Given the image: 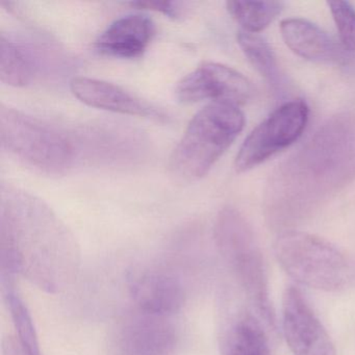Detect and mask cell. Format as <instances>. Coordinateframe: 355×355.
<instances>
[{"mask_svg":"<svg viewBox=\"0 0 355 355\" xmlns=\"http://www.w3.org/2000/svg\"><path fill=\"white\" fill-rule=\"evenodd\" d=\"M228 13L242 26V31L259 34L270 26L284 10L282 1H241L226 3Z\"/></svg>","mask_w":355,"mask_h":355,"instance_id":"obj_15","label":"cell"},{"mask_svg":"<svg viewBox=\"0 0 355 355\" xmlns=\"http://www.w3.org/2000/svg\"><path fill=\"white\" fill-rule=\"evenodd\" d=\"M280 33L286 46L298 57L317 63L340 64L347 51L327 33L309 20L288 18L280 24Z\"/></svg>","mask_w":355,"mask_h":355,"instance_id":"obj_11","label":"cell"},{"mask_svg":"<svg viewBox=\"0 0 355 355\" xmlns=\"http://www.w3.org/2000/svg\"><path fill=\"white\" fill-rule=\"evenodd\" d=\"M72 94L89 107L99 110L123 114V115L138 116V117L153 118L161 120L165 118L162 112L146 101L124 90L121 87L97 78H72L70 82Z\"/></svg>","mask_w":355,"mask_h":355,"instance_id":"obj_9","label":"cell"},{"mask_svg":"<svg viewBox=\"0 0 355 355\" xmlns=\"http://www.w3.org/2000/svg\"><path fill=\"white\" fill-rule=\"evenodd\" d=\"M274 252L282 269L302 286L332 292L348 280L350 267L345 255L315 234L284 230L274 243Z\"/></svg>","mask_w":355,"mask_h":355,"instance_id":"obj_5","label":"cell"},{"mask_svg":"<svg viewBox=\"0 0 355 355\" xmlns=\"http://www.w3.org/2000/svg\"><path fill=\"white\" fill-rule=\"evenodd\" d=\"M222 257L257 311L263 325L277 330L275 311L269 297L267 269L261 247L250 224L232 207L220 211L215 227Z\"/></svg>","mask_w":355,"mask_h":355,"instance_id":"obj_4","label":"cell"},{"mask_svg":"<svg viewBox=\"0 0 355 355\" xmlns=\"http://www.w3.org/2000/svg\"><path fill=\"white\" fill-rule=\"evenodd\" d=\"M238 43L253 68L273 86L279 85V67L273 49L269 43L259 36L241 30Z\"/></svg>","mask_w":355,"mask_h":355,"instance_id":"obj_16","label":"cell"},{"mask_svg":"<svg viewBox=\"0 0 355 355\" xmlns=\"http://www.w3.org/2000/svg\"><path fill=\"white\" fill-rule=\"evenodd\" d=\"M354 178L355 116L338 114L273 174L266 195L268 218L273 225H290Z\"/></svg>","mask_w":355,"mask_h":355,"instance_id":"obj_1","label":"cell"},{"mask_svg":"<svg viewBox=\"0 0 355 355\" xmlns=\"http://www.w3.org/2000/svg\"><path fill=\"white\" fill-rule=\"evenodd\" d=\"M282 330L293 355H336L334 343L298 288L282 297Z\"/></svg>","mask_w":355,"mask_h":355,"instance_id":"obj_8","label":"cell"},{"mask_svg":"<svg viewBox=\"0 0 355 355\" xmlns=\"http://www.w3.org/2000/svg\"><path fill=\"white\" fill-rule=\"evenodd\" d=\"M224 355H272L263 324L251 313L234 320L222 338Z\"/></svg>","mask_w":355,"mask_h":355,"instance_id":"obj_13","label":"cell"},{"mask_svg":"<svg viewBox=\"0 0 355 355\" xmlns=\"http://www.w3.org/2000/svg\"><path fill=\"white\" fill-rule=\"evenodd\" d=\"M3 288L14 325L18 332V340L28 354L41 355L38 336L28 307L20 298L19 294L16 292L11 280L6 279L3 276Z\"/></svg>","mask_w":355,"mask_h":355,"instance_id":"obj_17","label":"cell"},{"mask_svg":"<svg viewBox=\"0 0 355 355\" xmlns=\"http://www.w3.org/2000/svg\"><path fill=\"white\" fill-rule=\"evenodd\" d=\"M132 7L138 9L151 10V11L159 12L170 18H178L180 16V9L178 3L170 1H136L130 3Z\"/></svg>","mask_w":355,"mask_h":355,"instance_id":"obj_19","label":"cell"},{"mask_svg":"<svg viewBox=\"0 0 355 355\" xmlns=\"http://www.w3.org/2000/svg\"><path fill=\"white\" fill-rule=\"evenodd\" d=\"M0 137L3 148L46 173H65L80 161L83 151V141L67 130L3 105Z\"/></svg>","mask_w":355,"mask_h":355,"instance_id":"obj_3","label":"cell"},{"mask_svg":"<svg viewBox=\"0 0 355 355\" xmlns=\"http://www.w3.org/2000/svg\"><path fill=\"white\" fill-rule=\"evenodd\" d=\"M39 60L30 47L0 36V80L13 87H26L36 78Z\"/></svg>","mask_w":355,"mask_h":355,"instance_id":"obj_14","label":"cell"},{"mask_svg":"<svg viewBox=\"0 0 355 355\" xmlns=\"http://www.w3.org/2000/svg\"><path fill=\"white\" fill-rule=\"evenodd\" d=\"M132 296L142 311L155 315L178 313L184 302L182 284L173 276L148 273L135 280Z\"/></svg>","mask_w":355,"mask_h":355,"instance_id":"obj_12","label":"cell"},{"mask_svg":"<svg viewBox=\"0 0 355 355\" xmlns=\"http://www.w3.org/2000/svg\"><path fill=\"white\" fill-rule=\"evenodd\" d=\"M155 35L151 18L130 14L110 24L95 42V49L105 57L137 59L144 55Z\"/></svg>","mask_w":355,"mask_h":355,"instance_id":"obj_10","label":"cell"},{"mask_svg":"<svg viewBox=\"0 0 355 355\" xmlns=\"http://www.w3.org/2000/svg\"><path fill=\"white\" fill-rule=\"evenodd\" d=\"M338 28L340 45L347 53L355 51V9L348 1L327 3Z\"/></svg>","mask_w":355,"mask_h":355,"instance_id":"obj_18","label":"cell"},{"mask_svg":"<svg viewBox=\"0 0 355 355\" xmlns=\"http://www.w3.org/2000/svg\"><path fill=\"white\" fill-rule=\"evenodd\" d=\"M245 126L238 105L211 103L191 119L172 151L169 171L176 180L196 182L205 175L232 146Z\"/></svg>","mask_w":355,"mask_h":355,"instance_id":"obj_2","label":"cell"},{"mask_svg":"<svg viewBox=\"0 0 355 355\" xmlns=\"http://www.w3.org/2000/svg\"><path fill=\"white\" fill-rule=\"evenodd\" d=\"M252 83L234 68L223 64L205 62L194 71L182 78L175 88V95L182 103H227L245 105L252 98Z\"/></svg>","mask_w":355,"mask_h":355,"instance_id":"obj_7","label":"cell"},{"mask_svg":"<svg viewBox=\"0 0 355 355\" xmlns=\"http://www.w3.org/2000/svg\"><path fill=\"white\" fill-rule=\"evenodd\" d=\"M309 118V105L301 99L280 105L247 137L234 161L236 171H249L288 148L302 136Z\"/></svg>","mask_w":355,"mask_h":355,"instance_id":"obj_6","label":"cell"}]
</instances>
